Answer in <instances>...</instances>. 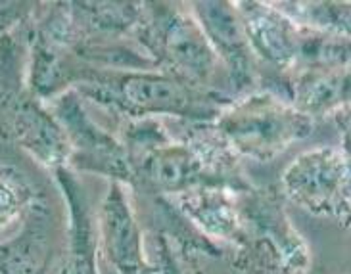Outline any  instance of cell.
Listing matches in <instances>:
<instances>
[{"label":"cell","mask_w":351,"mask_h":274,"mask_svg":"<svg viewBox=\"0 0 351 274\" xmlns=\"http://www.w3.org/2000/svg\"><path fill=\"white\" fill-rule=\"evenodd\" d=\"M67 213L48 186L21 223L0 240V274H66Z\"/></svg>","instance_id":"8992f818"},{"label":"cell","mask_w":351,"mask_h":274,"mask_svg":"<svg viewBox=\"0 0 351 274\" xmlns=\"http://www.w3.org/2000/svg\"><path fill=\"white\" fill-rule=\"evenodd\" d=\"M304 27L351 40V2H273Z\"/></svg>","instance_id":"9a60e30c"},{"label":"cell","mask_w":351,"mask_h":274,"mask_svg":"<svg viewBox=\"0 0 351 274\" xmlns=\"http://www.w3.org/2000/svg\"><path fill=\"white\" fill-rule=\"evenodd\" d=\"M238 192L227 186H198L167 199L198 234L217 247L223 259L238 225Z\"/></svg>","instance_id":"7c38bea8"},{"label":"cell","mask_w":351,"mask_h":274,"mask_svg":"<svg viewBox=\"0 0 351 274\" xmlns=\"http://www.w3.org/2000/svg\"><path fill=\"white\" fill-rule=\"evenodd\" d=\"M0 133L50 173L69 167L66 134L29 88L25 25L0 37Z\"/></svg>","instance_id":"3957f363"},{"label":"cell","mask_w":351,"mask_h":274,"mask_svg":"<svg viewBox=\"0 0 351 274\" xmlns=\"http://www.w3.org/2000/svg\"><path fill=\"white\" fill-rule=\"evenodd\" d=\"M332 121L336 125V131L340 134V151H342L346 165H348V173H350V192H351V105L342 108L338 112H334Z\"/></svg>","instance_id":"e0dca14e"},{"label":"cell","mask_w":351,"mask_h":274,"mask_svg":"<svg viewBox=\"0 0 351 274\" xmlns=\"http://www.w3.org/2000/svg\"><path fill=\"white\" fill-rule=\"evenodd\" d=\"M100 269L112 274H144L148 257L144 228L131 190L119 182H108L96 211Z\"/></svg>","instance_id":"9c48e42d"},{"label":"cell","mask_w":351,"mask_h":274,"mask_svg":"<svg viewBox=\"0 0 351 274\" xmlns=\"http://www.w3.org/2000/svg\"><path fill=\"white\" fill-rule=\"evenodd\" d=\"M67 213L66 274H100V246L96 211L90 206L86 186L69 167L52 173Z\"/></svg>","instance_id":"8fae6325"},{"label":"cell","mask_w":351,"mask_h":274,"mask_svg":"<svg viewBox=\"0 0 351 274\" xmlns=\"http://www.w3.org/2000/svg\"><path fill=\"white\" fill-rule=\"evenodd\" d=\"M340 221V225L346 228H351V203L346 208V211L342 213V217L338 219Z\"/></svg>","instance_id":"ac0fdd59"},{"label":"cell","mask_w":351,"mask_h":274,"mask_svg":"<svg viewBox=\"0 0 351 274\" xmlns=\"http://www.w3.org/2000/svg\"><path fill=\"white\" fill-rule=\"evenodd\" d=\"M213 123L240 160L256 163L273 161L315 129V119L269 88L234 98Z\"/></svg>","instance_id":"5b68a950"},{"label":"cell","mask_w":351,"mask_h":274,"mask_svg":"<svg viewBox=\"0 0 351 274\" xmlns=\"http://www.w3.org/2000/svg\"><path fill=\"white\" fill-rule=\"evenodd\" d=\"M280 192L317 217H342L351 203L350 173L340 148L319 146L302 151L280 175Z\"/></svg>","instance_id":"ba28073f"},{"label":"cell","mask_w":351,"mask_h":274,"mask_svg":"<svg viewBox=\"0 0 351 274\" xmlns=\"http://www.w3.org/2000/svg\"><path fill=\"white\" fill-rule=\"evenodd\" d=\"M47 104L66 134L69 169L77 175H96L131 188L133 167L114 129L100 123L75 90H67Z\"/></svg>","instance_id":"52a82bcc"},{"label":"cell","mask_w":351,"mask_h":274,"mask_svg":"<svg viewBox=\"0 0 351 274\" xmlns=\"http://www.w3.org/2000/svg\"><path fill=\"white\" fill-rule=\"evenodd\" d=\"M38 2H23V0H2L0 2V37L14 29L25 25L33 14L37 12Z\"/></svg>","instance_id":"2e32d148"},{"label":"cell","mask_w":351,"mask_h":274,"mask_svg":"<svg viewBox=\"0 0 351 274\" xmlns=\"http://www.w3.org/2000/svg\"><path fill=\"white\" fill-rule=\"evenodd\" d=\"M75 92L112 121L121 119H173L215 121L232 98L192 86L160 69L104 71L93 69Z\"/></svg>","instance_id":"6da1fadb"},{"label":"cell","mask_w":351,"mask_h":274,"mask_svg":"<svg viewBox=\"0 0 351 274\" xmlns=\"http://www.w3.org/2000/svg\"><path fill=\"white\" fill-rule=\"evenodd\" d=\"M275 186L238 192V225L223 259L240 274H309L311 249L295 230Z\"/></svg>","instance_id":"7a4b0ae2"},{"label":"cell","mask_w":351,"mask_h":274,"mask_svg":"<svg viewBox=\"0 0 351 274\" xmlns=\"http://www.w3.org/2000/svg\"><path fill=\"white\" fill-rule=\"evenodd\" d=\"M136 40L156 69L228 96L225 71L189 2H146Z\"/></svg>","instance_id":"277c9868"},{"label":"cell","mask_w":351,"mask_h":274,"mask_svg":"<svg viewBox=\"0 0 351 274\" xmlns=\"http://www.w3.org/2000/svg\"><path fill=\"white\" fill-rule=\"evenodd\" d=\"M48 188L33 167L16 153L0 151V240L21 223L29 208Z\"/></svg>","instance_id":"5bb4252c"},{"label":"cell","mask_w":351,"mask_h":274,"mask_svg":"<svg viewBox=\"0 0 351 274\" xmlns=\"http://www.w3.org/2000/svg\"><path fill=\"white\" fill-rule=\"evenodd\" d=\"M285 95L315 121L330 117L334 112L351 105V66L292 77L286 81Z\"/></svg>","instance_id":"4fadbf2b"},{"label":"cell","mask_w":351,"mask_h":274,"mask_svg":"<svg viewBox=\"0 0 351 274\" xmlns=\"http://www.w3.org/2000/svg\"><path fill=\"white\" fill-rule=\"evenodd\" d=\"M189 4L221 62L227 79L228 96L234 100L261 88V67L247 42L234 2Z\"/></svg>","instance_id":"30bf717a"},{"label":"cell","mask_w":351,"mask_h":274,"mask_svg":"<svg viewBox=\"0 0 351 274\" xmlns=\"http://www.w3.org/2000/svg\"><path fill=\"white\" fill-rule=\"evenodd\" d=\"M100 274H112V273H108V271H104V269H100ZM144 274H152L150 273V266H148V271H146Z\"/></svg>","instance_id":"d6986e66"}]
</instances>
